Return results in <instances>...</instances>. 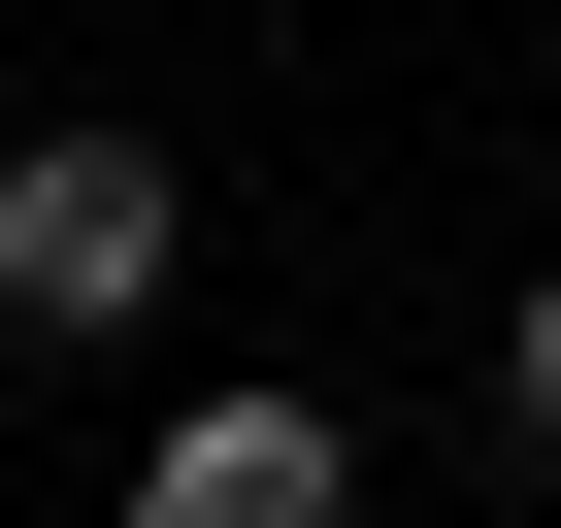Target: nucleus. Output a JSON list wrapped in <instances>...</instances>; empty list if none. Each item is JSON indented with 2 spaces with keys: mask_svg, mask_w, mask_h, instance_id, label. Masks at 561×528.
<instances>
[{
  "mask_svg": "<svg viewBox=\"0 0 561 528\" xmlns=\"http://www.w3.org/2000/svg\"><path fill=\"white\" fill-rule=\"evenodd\" d=\"M0 331H34V364L165 331V165L133 133H34V165H0Z\"/></svg>",
  "mask_w": 561,
  "mask_h": 528,
  "instance_id": "f257e3e1",
  "label": "nucleus"
},
{
  "mask_svg": "<svg viewBox=\"0 0 561 528\" xmlns=\"http://www.w3.org/2000/svg\"><path fill=\"white\" fill-rule=\"evenodd\" d=\"M133 528H364V429H331V397H198V429L133 462Z\"/></svg>",
  "mask_w": 561,
  "mask_h": 528,
  "instance_id": "f03ea898",
  "label": "nucleus"
},
{
  "mask_svg": "<svg viewBox=\"0 0 561 528\" xmlns=\"http://www.w3.org/2000/svg\"><path fill=\"white\" fill-rule=\"evenodd\" d=\"M495 397H528V462H561V264H528V298H495Z\"/></svg>",
  "mask_w": 561,
  "mask_h": 528,
  "instance_id": "7ed1b4c3",
  "label": "nucleus"
}]
</instances>
